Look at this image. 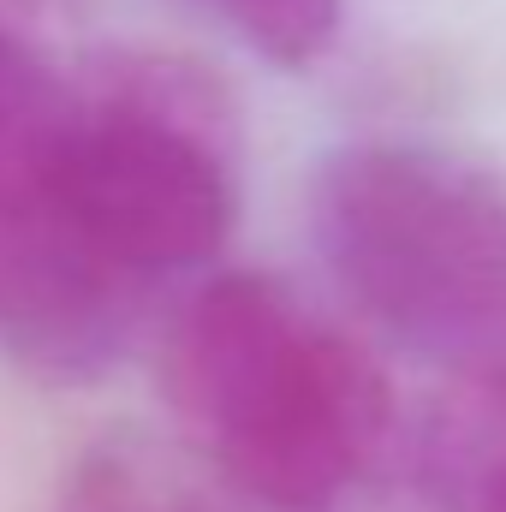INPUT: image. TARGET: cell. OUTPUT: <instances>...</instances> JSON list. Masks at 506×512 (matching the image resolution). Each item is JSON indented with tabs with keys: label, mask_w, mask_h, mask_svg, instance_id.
<instances>
[{
	"label": "cell",
	"mask_w": 506,
	"mask_h": 512,
	"mask_svg": "<svg viewBox=\"0 0 506 512\" xmlns=\"http://www.w3.org/2000/svg\"><path fill=\"white\" fill-rule=\"evenodd\" d=\"M54 512H221L191 477L137 441H108L84 453L60 489Z\"/></svg>",
	"instance_id": "cell-6"
},
{
	"label": "cell",
	"mask_w": 506,
	"mask_h": 512,
	"mask_svg": "<svg viewBox=\"0 0 506 512\" xmlns=\"http://www.w3.org/2000/svg\"><path fill=\"white\" fill-rule=\"evenodd\" d=\"M435 512H506V376H453L417 435Z\"/></svg>",
	"instance_id": "cell-4"
},
{
	"label": "cell",
	"mask_w": 506,
	"mask_h": 512,
	"mask_svg": "<svg viewBox=\"0 0 506 512\" xmlns=\"http://www.w3.org/2000/svg\"><path fill=\"white\" fill-rule=\"evenodd\" d=\"M185 6L209 18L221 36H233L239 48H251L256 60L286 72L322 60L346 12V0H185Z\"/></svg>",
	"instance_id": "cell-7"
},
{
	"label": "cell",
	"mask_w": 506,
	"mask_h": 512,
	"mask_svg": "<svg viewBox=\"0 0 506 512\" xmlns=\"http://www.w3.org/2000/svg\"><path fill=\"white\" fill-rule=\"evenodd\" d=\"M239 215L221 90L161 54L72 84L48 185L0 239V352L54 387L102 382L161 292L209 268Z\"/></svg>",
	"instance_id": "cell-1"
},
{
	"label": "cell",
	"mask_w": 506,
	"mask_h": 512,
	"mask_svg": "<svg viewBox=\"0 0 506 512\" xmlns=\"http://www.w3.org/2000/svg\"><path fill=\"white\" fill-rule=\"evenodd\" d=\"M334 286L453 376H506V179L429 143H346L310 179Z\"/></svg>",
	"instance_id": "cell-3"
},
{
	"label": "cell",
	"mask_w": 506,
	"mask_h": 512,
	"mask_svg": "<svg viewBox=\"0 0 506 512\" xmlns=\"http://www.w3.org/2000/svg\"><path fill=\"white\" fill-rule=\"evenodd\" d=\"M66 108L72 84L18 30L0 24V239L18 233L24 215L36 209Z\"/></svg>",
	"instance_id": "cell-5"
},
{
	"label": "cell",
	"mask_w": 506,
	"mask_h": 512,
	"mask_svg": "<svg viewBox=\"0 0 506 512\" xmlns=\"http://www.w3.org/2000/svg\"><path fill=\"white\" fill-rule=\"evenodd\" d=\"M167 399L262 512H334L376 471L393 393L376 358L274 274H215L167 322Z\"/></svg>",
	"instance_id": "cell-2"
}]
</instances>
